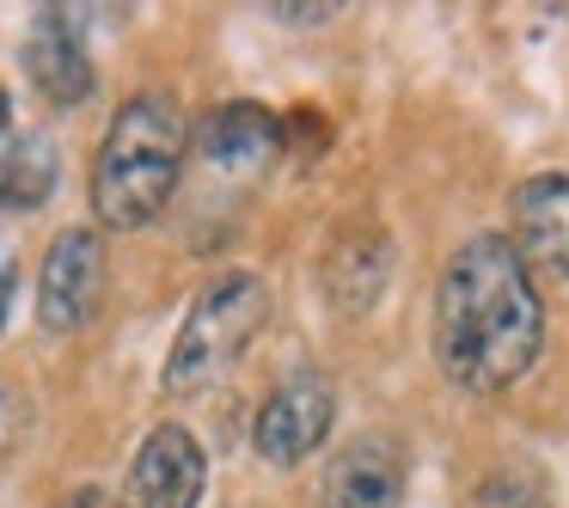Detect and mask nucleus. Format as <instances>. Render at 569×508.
<instances>
[{"mask_svg":"<svg viewBox=\"0 0 569 508\" xmlns=\"http://www.w3.org/2000/svg\"><path fill=\"white\" fill-rule=\"evenodd\" d=\"M270 19H282V26H325L331 7H319V0H282V7H270Z\"/></svg>","mask_w":569,"mask_h":508,"instance_id":"obj_15","label":"nucleus"},{"mask_svg":"<svg viewBox=\"0 0 569 508\" xmlns=\"http://www.w3.org/2000/svg\"><path fill=\"white\" fill-rule=\"evenodd\" d=\"M515 251L527 270L569 276V178L563 172H532L515 190Z\"/></svg>","mask_w":569,"mask_h":508,"instance_id":"obj_8","label":"nucleus"},{"mask_svg":"<svg viewBox=\"0 0 569 508\" xmlns=\"http://www.w3.org/2000/svg\"><path fill=\"white\" fill-rule=\"evenodd\" d=\"M263 319H270V288H263L258 276H251V270L214 276V282L202 288L197 300H190L184 325H178L172 349H166L160 386H166L172 398L214 386V380H221V373L251 349V337L263 331Z\"/></svg>","mask_w":569,"mask_h":508,"instance_id":"obj_3","label":"nucleus"},{"mask_svg":"<svg viewBox=\"0 0 569 508\" xmlns=\"http://www.w3.org/2000/svg\"><path fill=\"white\" fill-rule=\"evenodd\" d=\"M319 496H325V508H398V496H405V454L392 441L361 435V441L337 447L325 459Z\"/></svg>","mask_w":569,"mask_h":508,"instance_id":"obj_10","label":"nucleus"},{"mask_svg":"<svg viewBox=\"0 0 569 508\" xmlns=\"http://www.w3.org/2000/svg\"><path fill=\"white\" fill-rule=\"evenodd\" d=\"M478 508H545V490H539L532 471L508 466V471H496V478H483Z\"/></svg>","mask_w":569,"mask_h":508,"instance_id":"obj_13","label":"nucleus"},{"mask_svg":"<svg viewBox=\"0 0 569 508\" xmlns=\"http://www.w3.org/2000/svg\"><path fill=\"white\" fill-rule=\"evenodd\" d=\"M13 258H7V251H0V325H7V307H13Z\"/></svg>","mask_w":569,"mask_h":508,"instance_id":"obj_16","label":"nucleus"},{"mask_svg":"<svg viewBox=\"0 0 569 508\" xmlns=\"http://www.w3.org/2000/svg\"><path fill=\"white\" fill-rule=\"evenodd\" d=\"M26 429H31V405H26V392H19L13 380H0V459H7L19 441H26Z\"/></svg>","mask_w":569,"mask_h":508,"instance_id":"obj_14","label":"nucleus"},{"mask_svg":"<svg viewBox=\"0 0 569 508\" xmlns=\"http://www.w3.org/2000/svg\"><path fill=\"white\" fill-rule=\"evenodd\" d=\"M325 282H331V295H337L343 312L373 307L380 288H386V239L373 233V227H361V246L337 239V251L325 258Z\"/></svg>","mask_w":569,"mask_h":508,"instance_id":"obj_12","label":"nucleus"},{"mask_svg":"<svg viewBox=\"0 0 569 508\" xmlns=\"http://www.w3.org/2000/svg\"><path fill=\"white\" fill-rule=\"evenodd\" d=\"M197 153L214 166V172H263V166L282 153V123L263 111L258 99H227L202 117L197 129Z\"/></svg>","mask_w":569,"mask_h":508,"instance_id":"obj_9","label":"nucleus"},{"mask_svg":"<svg viewBox=\"0 0 569 508\" xmlns=\"http://www.w3.org/2000/svg\"><path fill=\"white\" fill-rule=\"evenodd\" d=\"M337 422V386L325 373L300 368L276 386L270 398L258 405V422H251V447H258L263 466H307L312 454L325 447Z\"/></svg>","mask_w":569,"mask_h":508,"instance_id":"obj_4","label":"nucleus"},{"mask_svg":"<svg viewBox=\"0 0 569 508\" xmlns=\"http://www.w3.org/2000/svg\"><path fill=\"white\" fill-rule=\"evenodd\" d=\"M190 153V123L178 111L172 92H136L117 104L111 129L92 160V215L111 233H136V227L160 221L172 202L178 178H184Z\"/></svg>","mask_w":569,"mask_h":508,"instance_id":"obj_2","label":"nucleus"},{"mask_svg":"<svg viewBox=\"0 0 569 508\" xmlns=\"http://www.w3.org/2000/svg\"><path fill=\"white\" fill-rule=\"evenodd\" d=\"M56 190V141L26 129V136H7L0 141V209L31 215L43 209Z\"/></svg>","mask_w":569,"mask_h":508,"instance_id":"obj_11","label":"nucleus"},{"mask_svg":"<svg viewBox=\"0 0 569 508\" xmlns=\"http://www.w3.org/2000/svg\"><path fill=\"white\" fill-rule=\"evenodd\" d=\"M202 478H209V459H202L197 435L184 422H160L129 459L123 508H197Z\"/></svg>","mask_w":569,"mask_h":508,"instance_id":"obj_6","label":"nucleus"},{"mask_svg":"<svg viewBox=\"0 0 569 508\" xmlns=\"http://www.w3.org/2000/svg\"><path fill=\"white\" fill-rule=\"evenodd\" d=\"M99 300H104V239L99 227H62L43 251V270H38V319L43 331L68 337L80 325L99 319Z\"/></svg>","mask_w":569,"mask_h":508,"instance_id":"obj_5","label":"nucleus"},{"mask_svg":"<svg viewBox=\"0 0 569 508\" xmlns=\"http://www.w3.org/2000/svg\"><path fill=\"white\" fill-rule=\"evenodd\" d=\"M56 508H104V496H99V490H68Z\"/></svg>","mask_w":569,"mask_h":508,"instance_id":"obj_17","label":"nucleus"},{"mask_svg":"<svg viewBox=\"0 0 569 508\" xmlns=\"http://www.w3.org/2000/svg\"><path fill=\"white\" fill-rule=\"evenodd\" d=\"M13 136V104H7V87H0V141Z\"/></svg>","mask_w":569,"mask_h":508,"instance_id":"obj_18","label":"nucleus"},{"mask_svg":"<svg viewBox=\"0 0 569 508\" xmlns=\"http://www.w3.org/2000/svg\"><path fill=\"white\" fill-rule=\"evenodd\" d=\"M26 74L31 87L50 104L74 111V104L92 99V56H87V31L74 26V13L62 7H43L26 31Z\"/></svg>","mask_w":569,"mask_h":508,"instance_id":"obj_7","label":"nucleus"},{"mask_svg":"<svg viewBox=\"0 0 569 508\" xmlns=\"http://www.w3.org/2000/svg\"><path fill=\"white\" fill-rule=\"evenodd\" d=\"M545 349V307L515 239L478 233L435 288V361L466 392H508Z\"/></svg>","mask_w":569,"mask_h":508,"instance_id":"obj_1","label":"nucleus"}]
</instances>
